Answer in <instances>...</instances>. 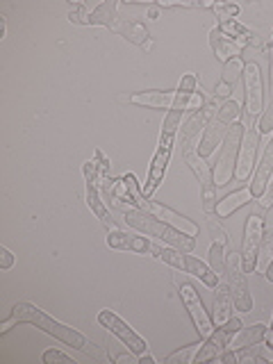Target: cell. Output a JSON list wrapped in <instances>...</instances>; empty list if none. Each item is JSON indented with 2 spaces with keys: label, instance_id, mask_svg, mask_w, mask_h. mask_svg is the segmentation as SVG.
Segmentation results:
<instances>
[{
  "label": "cell",
  "instance_id": "28",
  "mask_svg": "<svg viewBox=\"0 0 273 364\" xmlns=\"http://www.w3.org/2000/svg\"><path fill=\"white\" fill-rule=\"evenodd\" d=\"M210 267L216 276H225V244L214 242L210 248Z\"/></svg>",
  "mask_w": 273,
  "mask_h": 364
},
{
  "label": "cell",
  "instance_id": "24",
  "mask_svg": "<svg viewBox=\"0 0 273 364\" xmlns=\"http://www.w3.org/2000/svg\"><path fill=\"white\" fill-rule=\"evenodd\" d=\"M264 335H267V326L264 323H253L250 328H242L239 333L232 335L230 344H228V348L232 350H242L250 344H262L264 341Z\"/></svg>",
  "mask_w": 273,
  "mask_h": 364
},
{
  "label": "cell",
  "instance_id": "7",
  "mask_svg": "<svg viewBox=\"0 0 273 364\" xmlns=\"http://www.w3.org/2000/svg\"><path fill=\"white\" fill-rule=\"evenodd\" d=\"M225 284H228V289H230L232 303L237 305L239 312L253 310V296L248 291L246 271L242 267V255L239 253L225 255Z\"/></svg>",
  "mask_w": 273,
  "mask_h": 364
},
{
  "label": "cell",
  "instance_id": "10",
  "mask_svg": "<svg viewBox=\"0 0 273 364\" xmlns=\"http://www.w3.org/2000/svg\"><path fill=\"white\" fill-rule=\"evenodd\" d=\"M242 328H244L242 321H239L237 316H230L223 326H219V330H214V333L203 341L198 353L193 355V362L203 364V362H210V360H219L221 353L228 348V344H230L232 335L239 333Z\"/></svg>",
  "mask_w": 273,
  "mask_h": 364
},
{
  "label": "cell",
  "instance_id": "26",
  "mask_svg": "<svg viewBox=\"0 0 273 364\" xmlns=\"http://www.w3.org/2000/svg\"><path fill=\"white\" fill-rule=\"evenodd\" d=\"M244 62L242 57H235V60L223 64V73H221V82H225L228 87H235L239 82V77H244Z\"/></svg>",
  "mask_w": 273,
  "mask_h": 364
},
{
  "label": "cell",
  "instance_id": "25",
  "mask_svg": "<svg viewBox=\"0 0 273 364\" xmlns=\"http://www.w3.org/2000/svg\"><path fill=\"white\" fill-rule=\"evenodd\" d=\"M267 50H269V102H267V107L259 117V132L262 134L273 132V41L267 46Z\"/></svg>",
  "mask_w": 273,
  "mask_h": 364
},
{
  "label": "cell",
  "instance_id": "27",
  "mask_svg": "<svg viewBox=\"0 0 273 364\" xmlns=\"http://www.w3.org/2000/svg\"><path fill=\"white\" fill-rule=\"evenodd\" d=\"M259 259H257V269H269V264L273 262V228L264 230V237H262V244H259Z\"/></svg>",
  "mask_w": 273,
  "mask_h": 364
},
{
  "label": "cell",
  "instance_id": "5",
  "mask_svg": "<svg viewBox=\"0 0 273 364\" xmlns=\"http://www.w3.org/2000/svg\"><path fill=\"white\" fill-rule=\"evenodd\" d=\"M242 136H244V125L239 121L228 128V134L221 144L219 159H216V164L212 166V178H214L216 187H225L228 182L235 180L237 155H239V146H242Z\"/></svg>",
  "mask_w": 273,
  "mask_h": 364
},
{
  "label": "cell",
  "instance_id": "13",
  "mask_svg": "<svg viewBox=\"0 0 273 364\" xmlns=\"http://www.w3.org/2000/svg\"><path fill=\"white\" fill-rule=\"evenodd\" d=\"M259 128H255V123H250L244 128L242 146H239L237 155V168H235V180L246 182L255 168V157H257V146H259Z\"/></svg>",
  "mask_w": 273,
  "mask_h": 364
},
{
  "label": "cell",
  "instance_id": "6",
  "mask_svg": "<svg viewBox=\"0 0 273 364\" xmlns=\"http://www.w3.org/2000/svg\"><path fill=\"white\" fill-rule=\"evenodd\" d=\"M173 144H176V132L162 130V134H159L157 151H155V155L151 159V166H148L146 185L141 187V193L146 198H151L153 193L157 191V187L164 182L166 168H168V162H171V153H173Z\"/></svg>",
  "mask_w": 273,
  "mask_h": 364
},
{
  "label": "cell",
  "instance_id": "29",
  "mask_svg": "<svg viewBox=\"0 0 273 364\" xmlns=\"http://www.w3.org/2000/svg\"><path fill=\"white\" fill-rule=\"evenodd\" d=\"M198 348H200L198 341H196V344L182 346V348H178L176 353H171V355H168L164 362H166V364H178V362L187 364V362H193V355H196V353H198Z\"/></svg>",
  "mask_w": 273,
  "mask_h": 364
},
{
  "label": "cell",
  "instance_id": "4",
  "mask_svg": "<svg viewBox=\"0 0 273 364\" xmlns=\"http://www.w3.org/2000/svg\"><path fill=\"white\" fill-rule=\"evenodd\" d=\"M125 223H128L130 228H134V230L144 232L146 237H155V239H159V242H164L166 246L182 250V253H191L193 246H196V239H193L191 235H185L182 230H178V228L168 225L162 219H155V216L146 214L141 210L125 212Z\"/></svg>",
  "mask_w": 273,
  "mask_h": 364
},
{
  "label": "cell",
  "instance_id": "8",
  "mask_svg": "<svg viewBox=\"0 0 273 364\" xmlns=\"http://www.w3.org/2000/svg\"><path fill=\"white\" fill-rule=\"evenodd\" d=\"M159 259H162L164 264L178 269V271H185V273H191V276L200 278L208 287H216V284H219V276L212 271V267H208L198 257H191L189 253H182V250H178V248H171V246L162 248Z\"/></svg>",
  "mask_w": 273,
  "mask_h": 364
},
{
  "label": "cell",
  "instance_id": "21",
  "mask_svg": "<svg viewBox=\"0 0 273 364\" xmlns=\"http://www.w3.org/2000/svg\"><path fill=\"white\" fill-rule=\"evenodd\" d=\"M210 46H212V50H214V57L221 64L235 60V57H239V53H242V48H239V46L230 37H225V34L219 30V26H216L210 32Z\"/></svg>",
  "mask_w": 273,
  "mask_h": 364
},
{
  "label": "cell",
  "instance_id": "12",
  "mask_svg": "<svg viewBox=\"0 0 273 364\" xmlns=\"http://www.w3.org/2000/svg\"><path fill=\"white\" fill-rule=\"evenodd\" d=\"M180 299H182V303H185L187 312L191 316L193 326H196V333L200 335V339H208L214 333V321H212V316L208 314V310H205V305L200 301L196 287H193L191 282H180Z\"/></svg>",
  "mask_w": 273,
  "mask_h": 364
},
{
  "label": "cell",
  "instance_id": "17",
  "mask_svg": "<svg viewBox=\"0 0 273 364\" xmlns=\"http://www.w3.org/2000/svg\"><path fill=\"white\" fill-rule=\"evenodd\" d=\"M107 246L109 248H117V250H134V253H153L159 257L162 248L155 246L151 239L146 237H136V235H128V232H121V230H112L107 232Z\"/></svg>",
  "mask_w": 273,
  "mask_h": 364
},
{
  "label": "cell",
  "instance_id": "33",
  "mask_svg": "<svg viewBox=\"0 0 273 364\" xmlns=\"http://www.w3.org/2000/svg\"><path fill=\"white\" fill-rule=\"evenodd\" d=\"M196 85H198L196 75L187 73V75H182L180 85H178V91H182V94H193V91H196Z\"/></svg>",
  "mask_w": 273,
  "mask_h": 364
},
{
  "label": "cell",
  "instance_id": "18",
  "mask_svg": "<svg viewBox=\"0 0 273 364\" xmlns=\"http://www.w3.org/2000/svg\"><path fill=\"white\" fill-rule=\"evenodd\" d=\"M230 125L232 123H225L223 119L216 117V112H214V117L208 121V125H205V130H203V136H200V146H198L200 157H205V159L212 157V153L216 151V146L223 144Z\"/></svg>",
  "mask_w": 273,
  "mask_h": 364
},
{
  "label": "cell",
  "instance_id": "40",
  "mask_svg": "<svg viewBox=\"0 0 273 364\" xmlns=\"http://www.w3.org/2000/svg\"><path fill=\"white\" fill-rule=\"evenodd\" d=\"M139 364H155V358H151V355H139Z\"/></svg>",
  "mask_w": 273,
  "mask_h": 364
},
{
  "label": "cell",
  "instance_id": "19",
  "mask_svg": "<svg viewBox=\"0 0 273 364\" xmlns=\"http://www.w3.org/2000/svg\"><path fill=\"white\" fill-rule=\"evenodd\" d=\"M271 178H273V139L267 146V153L262 155V162L257 164L255 178H253V182H250V187H248L250 191H253L255 198H262V193L267 191Z\"/></svg>",
  "mask_w": 273,
  "mask_h": 364
},
{
  "label": "cell",
  "instance_id": "2",
  "mask_svg": "<svg viewBox=\"0 0 273 364\" xmlns=\"http://www.w3.org/2000/svg\"><path fill=\"white\" fill-rule=\"evenodd\" d=\"M18 323H32V326L41 328L46 335L64 341L66 346H73L77 350H89L87 337L82 333H77L75 328L66 326V323L55 321L53 316H48L43 310H39V307L32 305V303H16L14 307H11L9 316L5 318L3 323H0V335H7L9 330L14 326H18Z\"/></svg>",
  "mask_w": 273,
  "mask_h": 364
},
{
  "label": "cell",
  "instance_id": "41",
  "mask_svg": "<svg viewBox=\"0 0 273 364\" xmlns=\"http://www.w3.org/2000/svg\"><path fill=\"white\" fill-rule=\"evenodd\" d=\"M267 278L273 282V262H271V264H269V269H267Z\"/></svg>",
  "mask_w": 273,
  "mask_h": 364
},
{
  "label": "cell",
  "instance_id": "20",
  "mask_svg": "<svg viewBox=\"0 0 273 364\" xmlns=\"http://www.w3.org/2000/svg\"><path fill=\"white\" fill-rule=\"evenodd\" d=\"M219 30L225 34V37H230L239 48H253V46H259V37L248 30L246 26H242L239 21H219Z\"/></svg>",
  "mask_w": 273,
  "mask_h": 364
},
{
  "label": "cell",
  "instance_id": "9",
  "mask_svg": "<svg viewBox=\"0 0 273 364\" xmlns=\"http://www.w3.org/2000/svg\"><path fill=\"white\" fill-rule=\"evenodd\" d=\"M262 237H264V216L253 212L246 216V225H244V237H242V267L246 273H253L257 269V253H259V244Z\"/></svg>",
  "mask_w": 273,
  "mask_h": 364
},
{
  "label": "cell",
  "instance_id": "15",
  "mask_svg": "<svg viewBox=\"0 0 273 364\" xmlns=\"http://www.w3.org/2000/svg\"><path fill=\"white\" fill-rule=\"evenodd\" d=\"M82 173H85V180H87V205L91 208V212H94L100 223L107 228V230H117V223L112 221V214L109 210L105 208V203L100 200V193H98V168H96V162H85L82 166Z\"/></svg>",
  "mask_w": 273,
  "mask_h": 364
},
{
  "label": "cell",
  "instance_id": "30",
  "mask_svg": "<svg viewBox=\"0 0 273 364\" xmlns=\"http://www.w3.org/2000/svg\"><path fill=\"white\" fill-rule=\"evenodd\" d=\"M200 205H203L205 214H216V205H219V198H216V185L200 187Z\"/></svg>",
  "mask_w": 273,
  "mask_h": 364
},
{
  "label": "cell",
  "instance_id": "11",
  "mask_svg": "<svg viewBox=\"0 0 273 364\" xmlns=\"http://www.w3.org/2000/svg\"><path fill=\"white\" fill-rule=\"evenodd\" d=\"M244 85H246V119L255 123L264 109V87H262V71L257 62H246L244 66Z\"/></svg>",
  "mask_w": 273,
  "mask_h": 364
},
{
  "label": "cell",
  "instance_id": "14",
  "mask_svg": "<svg viewBox=\"0 0 273 364\" xmlns=\"http://www.w3.org/2000/svg\"><path fill=\"white\" fill-rule=\"evenodd\" d=\"M98 323L102 328H107L112 335H117L125 346H128L134 355H144V353L148 350V344L146 341L134 333V330L123 321L121 316H117L112 310H100L98 312Z\"/></svg>",
  "mask_w": 273,
  "mask_h": 364
},
{
  "label": "cell",
  "instance_id": "34",
  "mask_svg": "<svg viewBox=\"0 0 273 364\" xmlns=\"http://www.w3.org/2000/svg\"><path fill=\"white\" fill-rule=\"evenodd\" d=\"M41 360H43L46 364H53V362H71V358H68L66 353H62V350H55V348L46 350Z\"/></svg>",
  "mask_w": 273,
  "mask_h": 364
},
{
  "label": "cell",
  "instance_id": "35",
  "mask_svg": "<svg viewBox=\"0 0 273 364\" xmlns=\"http://www.w3.org/2000/svg\"><path fill=\"white\" fill-rule=\"evenodd\" d=\"M14 267V255H11V250L9 248H0V269L3 271H7V269H11Z\"/></svg>",
  "mask_w": 273,
  "mask_h": 364
},
{
  "label": "cell",
  "instance_id": "3",
  "mask_svg": "<svg viewBox=\"0 0 273 364\" xmlns=\"http://www.w3.org/2000/svg\"><path fill=\"white\" fill-rule=\"evenodd\" d=\"M112 198L114 200H128L130 205V210H141L146 214H151L155 216V219H162L166 221L168 225H173L178 228V230H182L185 235H191V237H196L198 235V225L193 223L191 219H187V216H182L178 214L176 210H171L166 208V205L162 203H155L151 198H146L139 185H136V180L132 173L128 176H123L119 180H114V187H112Z\"/></svg>",
  "mask_w": 273,
  "mask_h": 364
},
{
  "label": "cell",
  "instance_id": "31",
  "mask_svg": "<svg viewBox=\"0 0 273 364\" xmlns=\"http://www.w3.org/2000/svg\"><path fill=\"white\" fill-rule=\"evenodd\" d=\"M262 353V346L259 344H250V346H246V348H242V350H237V362H255V364H269L267 362V358H262L259 355Z\"/></svg>",
  "mask_w": 273,
  "mask_h": 364
},
{
  "label": "cell",
  "instance_id": "1",
  "mask_svg": "<svg viewBox=\"0 0 273 364\" xmlns=\"http://www.w3.org/2000/svg\"><path fill=\"white\" fill-rule=\"evenodd\" d=\"M68 21L77 23V26H102V28H109L112 32L121 34L123 39H128L130 43L139 46V48H153V41H151V34L148 30L136 23L132 18H123L117 14V3L114 0H105L100 3L98 7L89 9L87 5H73L71 11H68Z\"/></svg>",
  "mask_w": 273,
  "mask_h": 364
},
{
  "label": "cell",
  "instance_id": "23",
  "mask_svg": "<svg viewBox=\"0 0 273 364\" xmlns=\"http://www.w3.org/2000/svg\"><path fill=\"white\" fill-rule=\"evenodd\" d=\"M253 200H255V196H253V191H250L248 187L246 189H237V191L228 193L225 198L219 200V205H216V216H219V219H228L230 214H235L237 210H242L244 205L253 203Z\"/></svg>",
  "mask_w": 273,
  "mask_h": 364
},
{
  "label": "cell",
  "instance_id": "22",
  "mask_svg": "<svg viewBox=\"0 0 273 364\" xmlns=\"http://www.w3.org/2000/svg\"><path fill=\"white\" fill-rule=\"evenodd\" d=\"M232 296H230V289H228V284H216L214 287V305H212V321L216 326H223L228 318L232 316Z\"/></svg>",
  "mask_w": 273,
  "mask_h": 364
},
{
  "label": "cell",
  "instance_id": "32",
  "mask_svg": "<svg viewBox=\"0 0 273 364\" xmlns=\"http://www.w3.org/2000/svg\"><path fill=\"white\" fill-rule=\"evenodd\" d=\"M212 9L216 11V16H219V21H237L239 16V5H232V3H216L212 5Z\"/></svg>",
  "mask_w": 273,
  "mask_h": 364
},
{
  "label": "cell",
  "instance_id": "38",
  "mask_svg": "<svg viewBox=\"0 0 273 364\" xmlns=\"http://www.w3.org/2000/svg\"><path fill=\"white\" fill-rule=\"evenodd\" d=\"M134 355V353L130 350V353H123V355H117V358H114V362H132V360H139V355H136V358H132Z\"/></svg>",
  "mask_w": 273,
  "mask_h": 364
},
{
  "label": "cell",
  "instance_id": "36",
  "mask_svg": "<svg viewBox=\"0 0 273 364\" xmlns=\"http://www.w3.org/2000/svg\"><path fill=\"white\" fill-rule=\"evenodd\" d=\"M230 94H232V87H228L225 82H219L214 91V100H230Z\"/></svg>",
  "mask_w": 273,
  "mask_h": 364
},
{
  "label": "cell",
  "instance_id": "37",
  "mask_svg": "<svg viewBox=\"0 0 273 364\" xmlns=\"http://www.w3.org/2000/svg\"><path fill=\"white\" fill-rule=\"evenodd\" d=\"M259 203H262V208H271L273 205V180L269 182V187H267V191L262 193V198H259Z\"/></svg>",
  "mask_w": 273,
  "mask_h": 364
},
{
  "label": "cell",
  "instance_id": "39",
  "mask_svg": "<svg viewBox=\"0 0 273 364\" xmlns=\"http://www.w3.org/2000/svg\"><path fill=\"white\" fill-rule=\"evenodd\" d=\"M264 341H267V346H269V348H273V326H271V328H267Z\"/></svg>",
  "mask_w": 273,
  "mask_h": 364
},
{
  "label": "cell",
  "instance_id": "16",
  "mask_svg": "<svg viewBox=\"0 0 273 364\" xmlns=\"http://www.w3.org/2000/svg\"><path fill=\"white\" fill-rule=\"evenodd\" d=\"M123 102H132L139 107H151V109H173L178 100V91H136V94H125L119 96Z\"/></svg>",
  "mask_w": 273,
  "mask_h": 364
}]
</instances>
